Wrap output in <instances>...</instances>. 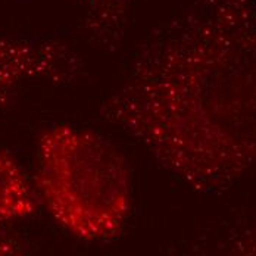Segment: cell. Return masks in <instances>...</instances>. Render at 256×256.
I'll use <instances>...</instances> for the list:
<instances>
[{"instance_id":"cell-1","label":"cell","mask_w":256,"mask_h":256,"mask_svg":"<svg viewBox=\"0 0 256 256\" xmlns=\"http://www.w3.org/2000/svg\"><path fill=\"white\" fill-rule=\"evenodd\" d=\"M102 115L194 187L256 166V0H194L154 30Z\"/></svg>"},{"instance_id":"cell-2","label":"cell","mask_w":256,"mask_h":256,"mask_svg":"<svg viewBox=\"0 0 256 256\" xmlns=\"http://www.w3.org/2000/svg\"><path fill=\"white\" fill-rule=\"evenodd\" d=\"M36 190L53 221L84 242L112 240L132 210L126 156L102 134L72 124L38 136Z\"/></svg>"},{"instance_id":"cell-3","label":"cell","mask_w":256,"mask_h":256,"mask_svg":"<svg viewBox=\"0 0 256 256\" xmlns=\"http://www.w3.org/2000/svg\"><path fill=\"white\" fill-rule=\"evenodd\" d=\"M82 71L78 56L60 42L0 36V108L26 84L68 82Z\"/></svg>"},{"instance_id":"cell-4","label":"cell","mask_w":256,"mask_h":256,"mask_svg":"<svg viewBox=\"0 0 256 256\" xmlns=\"http://www.w3.org/2000/svg\"><path fill=\"white\" fill-rule=\"evenodd\" d=\"M37 192L20 162L0 149V227L32 215Z\"/></svg>"},{"instance_id":"cell-5","label":"cell","mask_w":256,"mask_h":256,"mask_svg":"<svg viewBox=\"0 0 256 256\" xmlns=\"http://www.w3.org/2000/svg\"><path fill=\"white\" fill-rule=\"evenodd\" d=\"M134 2L136 0H81L84 26L94 44L115 50L126 34Z\"/></svg>"},{"instance_id":"cell-6","label":"cell","mask_w":256,"mask_h":256,"mask_svg":"<svg viewBox=\"0 0 256 256\" xmlns=\"http://www.w3.org/2000/svg\"><path fill=\"white\" fill-rule=\"evenodd\" d=\"M0 256H24V249L12 237H0Z\"/></svg>"}]
</instances>
